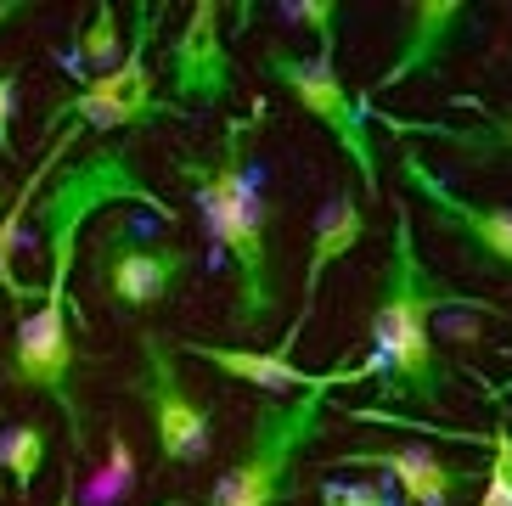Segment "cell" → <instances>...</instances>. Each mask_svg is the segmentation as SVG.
Masks as SVG:
<instances>
[{
  "instance_id": "6da1fadb",
  "label": "cell",
  "mask_w": 512,
  "mask_h": 506,
  "mask_svg": "<svg viewBox=\"0 0 512 506\" xmlns=\"http://www.w3.org/2000/svg\"><path fill=\"white\" fill-rule=\"evenodd\" d=\"M265 124V107L242 113L226 124L214 152H181L175 158V180L197 203V220L209 231V242L226 253L231 276H237V304H231V327L259 332L282 310L271 270V192H265V169L254 158V130Z\"/></svg>"
},
{
  "instance_id": "7a4b0ae2",
  "label": "cell",
  "mask_w": 512,
  "mask_h": 506,
  "mask_svg": "<svg viewBox=\"0 0 512 506\" xmlns=\"http://www.w3.org/2000/svg\"><path fill=\"white\" fill-rule=\"evenodd\" d=\"M439 310H484L501 315L496 304H484L473 293H456L445 276L422 265L417 253V225H411V203H394V231H389V265L377 282V304H372V355L366 372L383 377V400L400 405H422L439 411L445 405V366L434 349V315Z\"/></svg>"
},
{
  "instance_id": "3957f363",
  "label": "cell",
  "mask_w": 512,
  "mask_h": 506,
  "mask_svg": "<svg viewBox=\"0 0 512 506\" xmlns=\"http://www.w3.org/2000/svg\"><path fill=\"white\" fill-rule=\"evenodd\" d=\"M113 203H147L158 220H175V203L152 192L147 180L130 164V147H102L91 158H74L51 175V186L40 192V231H46V282H40V304L51 310H68L85 327V310L74 304L68 282H74L79 265V242H85V225L96 220Z\"/></svg>"
},
{
  "instance_id": "277c9868",
  "label": "cell",
  "mask_w": 512,
  "mask_h": 506,
  "mask_svg": "<svg viewBox=\"0 0 512 506\" xmlns=\"http://www.w3.org/2000/svg\"><path fill=\"white\" fill-rule=\"evenodd\" d=\"M344 383H372V372L361 366H332L321 372L316 388H304L293 400H265L254 405V428H248V445L242 456L214 478V490L203 506H287L299 490V462L304 450L321 439L332 411V394Z\"/></svg>"
},
{
  "instance_id": "5b68a950",
  "label": "cell",
  "mask_w": 512,
  "mask_h": 506,
  "mask_svg": "<svg viewBox=\"0 0 512 506\" xmlns=\"http://www.w3.org/2000/svg\"><path fill=\"white\" fill-rule=\"evenodd\" d=\"M265 74L338 141V152L355 169V186L377 203L383 197V152H377V135H372L377 124L372 90H349L332 57H299L287 45H265Z\"/></svg>"
},
{
  "instance_id": "8992f818",
  "label": "cell",
  "mask_w": 512,
  "mask_h": 506,
  "mask_svg": "<svg viewBox=\"0 0 512 506\" xmlns=\"http://www.w3.org/2000/svg\"><path fill=\"white\" fill-rule=\"evenodd\" d=\"M158 23H164V6L141 0L130 45H124V62L113 74L91 79L85 90H74L68 102H51L46 135H57L62 124H79V130H147V124H164V119H186V107H175L169 96H152L147 51L158 40Z\"/></svg>"
},
{
  "instance_id": "52a82bcc",
  "label": "cell",
  "mask_w": 512,
  "mask_h": 506,
  "mask_svg": "<svg viewBox=\"0 0 512 506\" xmlns=\"http://www.w3.org/2000/svg\"><path fill=\"white\" fill-rule=\"evenodd\" d=\"M136 400L147 405L152 417V439H158V462L164 467H197L209 462L214 450V411L197 400L192 388L181 383V349L164 327H141L136 332Z\"/></svg>"
},
{
  "instance_id": "ba28073f",
  "label": "cell",
  "mask_w": 512,
  "mask_h": 506,
  "mask_svg": "<svg viewBox=\"0 0 512 506\" xmlns=\"http://www.w3.org/2000/svg\"><path fill=\"white\" fill-rule=\"evenodd\" d=\"M74 315L68 310H51V304H40V310H29L23 321H17L12 332V355H6V383L29 388V394H40V400H51L62 411V422H68V445H74V456H85V411H79V394H74V366H79V338H74Z\"/></svg>"
},
{
  "instance_id": "9c48e42d",
  "label": "cell",
  "mask_w": 512,
  "mask_h": 506,
  "mask_svg": "<svg viewBox=\"0 0 512 506\" xmlns=\"http://www.w3.org/2000/svg\"><path fill=\"white\" fill-rule=\"evenodd\" d=\"M192 276V248L169 237H136V225H107L96 237V293H107V304L119 315L158 310L181 293V282Z\"/></svg>"
},
{
  "instance_id": "30bf717a",
  "label": "cell",
  "mask_w": 512,
  "mask_h": 506,
  "mask_svg": "<svg viewBox=\"0 0 512 506\" xmlns=\"http://www.w3.org/2000/svg\"><path fill=\"white\" fill-rule=\"evenodd\" d=\"M394 164H400V180L417 192V203H428V214H434L451 237H462L484 265L512 270V209L507 203H473V197L456 192L445 175H434V164H428L422 152H394Z\"/></svg>"
},
{
  "instance_id": "8fae6325",
  "label": "cell",
  "mask_w": 512,
  "mask_h": 506,
  "mask_svg": "<svg viewBox=\"0 0 512 506\" xmlns=\"http://www.w3.org/2000/svg\"><path fill=\"white\" fill-rule=\"evenodd\" d=\"M220 0H197L192 17L181 23V34L169 40L164 74H169V102L175 107H226L231 102V79H237V62L226 51V34H220Z\"/></svg>"
},
{
  "instance_id": "7c38bea8",
  "label": "cell",
  "mask_w": 512,
  "mask_h": 506,
  "mask_svg": "<svg viewBox=\"0 0 512 506\" xmlns=\"http://www.w3.org/2000/svg\"><path fill=\"white\" fill-rule=\"evenodd\" d=\"M366 237V209L361 197H355V186H332L327 203H321L316 214V237H310V259H304V293H299V315H293V327L282 332V343H276V355L293 360V349L304 343V327H310V315H316V298H321V276H327L338 259H349V248H361Z\"/></svg>"
},
{
  "instance_id": "4fadbf2b",
  "label": "cell",
  "mask_w": 512,
  "mask_h": 506,
  "mask_svg": "<svg viewBox=\"0 0 512 506\" xmlns=\"http://www.w3.org/2000/svg\"><path fill=\"white\" fill-rule=\"evenodd\" d=\"M332 467H372V473H389L394 490L406 506H451L456 495L473 484L462 462L439 456L428 445H389V450H344L332 456Z\"/></svg>"
},
{
  "instance_id": "5bb4252c",
  "label": "cell",
  "mask_w": 512,
  "mask_h": 506,
  "mask_svg": "<svg viewBox=\"0 0 512 506\" xmlns=\"http://www.w3.org/2000/svg\"><path fill=\"white\" fill-rule=\"evenodd\" d=\"M467 29V6L462 0H411L406 6V40L394 51V62L377 74L372 90H394L406 79H428L439 74V62L451 57V45Z\"/></svg>"
},
{
  "instance_id": "9a60e30c",
  "label": "cell",
  "mask_w": 512,
  "mask_h": 506,
  "mask_svg": "<svg viewBox=\"0 0 512 506\" xmlns=\"http://www.w3.org/2000/svg\"><path fill=\"white\" fill-rule=\"evenodd\" d=\"M175 349L192 360H209L226 383L265 388V394H282V400H293V394L321 383V372H304L299 360L276 355V349H231V343H192V338H175Z\"/></svg>"
},
{
  "instance_id": "2e32d148",
  "label": "cell",
  "mask_w": 512,
  "mask_h": 506,
  "mask_svg": "<svg viewBox=\"0 0 512 506\" xmlns=\"http://www.w3.org/2000/svg\"><path fill=\"white\" fill-rule=\"evenodd\" d=\"M377 124L394 135H428V141H445L451 152L473 158V164H496L512 158V107L507 113H484L479 124H439V119H400V113H383L377 107Z\"/></svg>"
},
{
  "instance_id": "e0dca14e",
  "label": "cell",
  "mask_w": 512,
  "mask_h": 506,
  "mask_svg": "<svg viewBox=\"0 0 512 506\" xmlns=\"http://www.w3.org/2000/svg\"><path fill=\"white\" fill-rule=\"evenodd\" d=\"M124 34H119V12H113V6H91V17H85V23H79V34H74V45H68V51H62V74L74 79L79 90L91 85V79H102V74H113V68H119L124 62Z\"/></svg>"
},
{
  "instance_id": "ac0fdd59",
  "label": "cell",
  "mask_w": 512,
  "mask_h": 506,
  "mask_svg": "<svg viewBox=\"0 0 512 506\" xmlns=\"http://www.w3.org/2000/svg\"><path fill=\"white\" fill-rule=\"evenodd\" d=\"M46 450H51V433L40 422H17V428L0 433V467L12 473V495H29L40 467H46Z\"/></svg>"
},
{
  "instance_id": "d6986e66",
  "label": "cell",
  "mask_w": 512,
  "mask_h": 506,
  "mask_svg": "<svg viewBox=\"0 0 512 506\" xmlns=\"http://www.w3.org/2000/svg\"><path fill=\"white\" fill-rule=\"evenodd\" d=\"M282 17H299L304 29L316 34V57L338 51V0H287Z\"/></svg>"
},
{
  "instance_id": "ffe728a7",
  "label": "cell",
  "mask_w": 512,
  "mask_h": 506,
  "mask_svg": "<svg viewBox=\"0 0 512 506\" xmlns=\"http://www.w3.org/2000/svg\"><path fill=\"white\" fill-rule=\"evenodd\" d=\"M321 506H406L400 490L366 484V478H321Z\"/></svg>"
},
{
  "instance_id": "44dd1931",
  "label": "cell",
  "mask_w": 512,
  "mask_h": 506,
  "mask_svg": "<svg viewBox=\"0 0 512 506\" xmlns=\"http://www.w3.org/2000/svg\"><path fill=\"white\" fill-rule=\"evenodd\" d=\"M12 113H17V68H6L0 74V158H12V141H17Z\"/></svg>"
},
{
  "instance_id": "7402d4cb",
  "label": "cell",
  "mask_w": 512,
  "mask_h": 506,
  "mask_svg": "<svg viewBox=\"0 0 512 506\" xmlns=\"http://www.w3.org/2000/svg\"><path fill=\"white\" fill-rule=\"evenodd\" d=\"M57 506H79V495H74V484H68V490H62V501ZM158 506H186L181 495H169V501H158Z\"/></svg>"
},
{
  "instance_id": "603a6c76",
  "label": "cell",
  "mask_w": 512,
  "mask_h": 506,
  "mask_svg": "<svg viewBox=\"0 0 512 506\" xmlns=\"http://www.w3.org/2000/svg\"><path fill=\"white\" fill-rule=\"evenodd\" d=\"M12 17H23V0H0V29H6Z\"/></svg>"
},
{
  "instance_id": "cb8c5ba5",
  "label": "cell",
  "mask_w": 512,
  "mask_h": 506,
  "mask_svg": "<svg viewBox=\"0 0 512 506\" xmlns=\"http://www.w3.org/2000/svg\"><path fill=\"white\" fill-rule=\"evenodd\" d=\"M490 400H496V405H507V400H512V383H507V388H490Z\"/></svg>"
},
{
  "instance_id": "d4e9b609",
  "label": "cell",
  "mask_w": 512,
  "mask_h": 506,
  "mask_svg": "<svg viewBox=\"0 0 512 506\" xmlns=\"http://www.w3.org/2000/svg\"><path fill=\"white\" fill-rule=\"evenodd\" d=\"M0 209H6V180H0Z\"/></svg>"
}]
</instances>
